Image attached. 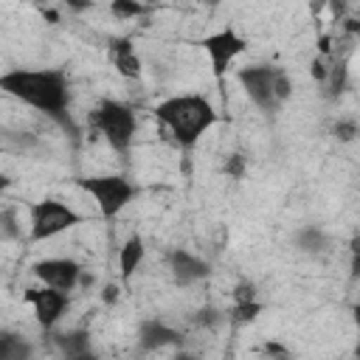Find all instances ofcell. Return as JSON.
I'll use <instances>...</instances> for the list:
<instances>
[{
    "mask_svg": "<svg viewBox=\"0 0 360 360\" xmlns=\"http://www.w3.org/2000/svg\"><path fill=\"white\" fill-rule=\"evenodd\" d=\"M0 90L48 115H59L68 104V84L59 70H11L0 76Z\"/></svg>",
    "mask_w": 360,
    "mask_h": 360,
    "instance_id": "6da1fadb",
    "label": "cell"
},
{
    "mask_svg": "<svg viewBox=\"0 0 360 360\" xmlns=\"http://www.w3.org/2000/svg\"><path fill=\"white\" fill-rule=\"evenodd\" d=\"M158 118L172 129L180 146H191L211 124H214V110L202 96H174L158 104Z\"/></svg>",
    "mask_w": 360,
    "mask_h": 360,
    "instance_id": "7a4b0ae2",
    "label": "cell"
},
{
    "mask_svg": "<svg viewBox=\"0 0 360 360\" xmlns=\"http://www.w3.org/2000/svg\"><path fill=\"white\" fill-rule=\"evenodd\" d=\"M239 82L245 87V93L253 98L256 107H262L264 112H273L287 96H290V79L270 65H256V68H245L239 70Z\"/></svg>",
    "mask_w": 360,
    "mask_h": 360,
    "instance_id": "3957f363",
    "label": "cell"
},
{
    "mask_svg": "<svg viewBox=\"0 0 360 360\" xmlns=\"http://www.w3.org/2000/svg\"><path fill=\"white\" fill-rule=\"evenodd\" d=\"M96 127L104 132V138L110 141L112 149L127 152L132 143V135H135V115L121 101H104L96 110Z\"/></svg>",
    "mask_w": 360,
    "mask_h": 360,
    "instance_id": "277c9868",
    "label": "cell"
},
{
    "mask_svg": "<svg viewBox=\"0 0 360 360\" xmlns=\"http://www.w3.org/2000/svg\"><path fill=\"white\" fill-rule=\"evenodd\" d=\"M82 188L96 197V202H98V208H101L104 217H115V214L132 200V194H135V188H132L124 177H118V174L84 177V180H82Z\"/></svg>",
    "mask_w": 360,
    "mask_h": 360,
    "instance_id": "5b68a950",
    "label": "cell"
},
{
    "mask_svg": "<svg viewBox=\"0 0 360 360\" xmlns=\"http://www.w3.org/2000/svg\"><path fill=\"white\" fill-rule=\"evenodd\" d=\"M79 222V214L56 200H42L31 208V239H48Z\"/></svg>",
    "mask_w": 360,
    "mask_h": 360,
    "instance_id": "8992f818",
    "label": "cell"
},
{
    "mask_svg": "<svg viewBox=\"0 0 360 360\" xmlns=\"http://www.w3.org/2000/svg\"><path fill=\"white\" fill-rule=\"evenodd\" d=\"M202 45H205V51L211 56V65H214V76L217 79H222V73L228 70V65L233 62V56H239L248 48L245 39L236 31H231V28H225V31H219L214 37H205Z\"/></svg>",
    "mask_w": 360,
    "mask_h": 360,
    "instance_id": "52a82bcc",
    "label": "cell"
},
{
    "mask_svg": "<svg viewBox=\"0 0 360 360\" xmlns=\"http://www.w3.org/2000/svg\"><path fill=\"white\" fill-rule=\"evenodd\" d=\"M25 301L34 307L37 321L42 326H51L62 315V309L68 304V295L62 290H56V287H45V290H28L25 292Z\"/></svg>",
    "mask_w": 360,
    "mask_h": 360,
    "instance_id": "ba28073f",
    "label": "cell"
},
{
    "mask_svg": "<svg viewBox=\"0 0 360 360\" xmlns=\"http://www.w3.org/2000/svg\"><path fill=\"white\" fill-rule=\"evenodd\" d=\"M34 273L48 284V287H56L62 292H68L76 281H79V264L70 262V259H48V262H39L34 267Z\"/></svg>",
    "mask_w": 360,
    "mask_h": 360,
    "instance_id": "9c48e42d",
    "label": "cell"
},
{
    "mask_svg": "<svg viewBox=\"0 0 360 360\" xmlns=\"http://www.w3.org/2000/svg\"><path fill=\"white\" fill-rule=\"evenodd\" d=\"M208 273V264L186 250H177L172 253V276L177 284H191V281H200L202 276Z\"/></svg>",
    "mask_w": 360,
    "mask_h": 360,
    "instance_id": "30bf717a",
    "label": "cell"
},
{
    "mask_svg": "<svg viewBox=\"0 0 360 360\" xmlns=\"http://www.w3.org/2000/svg\"><path fill=\"white\" fill-rule=\"evenodd\" d=\"M110 59L121 76H138L141 73V59L135 56V48L129 45V39H112L110 42Z\"/></svg>",
    "mask_w": 360,
    "mask_h": 360,
    "instance_id": "8fae6325",
    "label": "cell"
},
{
    "mask_svg": "<svg viewBox=\"0 0 360 360\" xmlns=\"http://www.w3.org/2000/svg\"><path fill=\"white\" fill-rule=\"evenodd\" d=\"M177 340H180V335H177L174 329L158 323V321H146V323L141 326V343H143L146 349H160V346L177 343Z\"/></svg>",
    "mask_w": 360,
    "mask_h": 360,
    "instance_id": "7c38bea8",
    "label": "cell"
},
{
    "mask_svg": "<svg viewBox=\"0 0 360 360\" xmlns=\"http://www.w3.org/2000/svg\"><path fill=\"white\" fill-rule=\"evenodd\" d=\"M141 259H143V242H141L138 236H132V239L121 248V276L129 278V276L135 273V267L141 264Z\"/></svg>",
    "mask_w": 360,
    "mask_h": 360,
    "instance_id": "4fadbf2b",
    "label": "cell"
},
{
    "mask_svg": "<svg viewBox=\"0 0 360 360\" xmlns=\"http://www.w3.org/2000/svg\"><path fill=\"white\" fill-rule=\"evenodd\" d=\"M31 354V346L17 335H0V360H22Z\"/></svg>",
    "mask_w": 360,
    "mask_h": 360,
    "instance_id": "5bb4252c",
    "label": "cell"
},
{
    "mask_svg": "<svg viewBox=\"0 0 360 360\" xmlns=\"http://www.w3.org/2000/svg\"><path fill=\"white\" fill-rule=\"evenodd\" d=\"M59 346L68 357H82L87 354V335L84 332H73V335H59Z\"/></svg>",
    "mask_w": 360,
    "mask_h": 360,
    "instance_id": "9a60e30c",
    "label": "cell"
},
{
    "mask_svg": "<svg viewBox=\"0 0 360 360\" xmlns=\"http://www.w3.org/2000/svg\"><path fill=\"white\" fill-rule=\"evenodd\" d=\"M259 312H262V307H259L256 301H239V304H236V309H233L231 315H233V321H236V323H248V321H253Z\"/></svg>",
    "mask_w": 360,
    "mask_h": 360,
    "instance_id": "2e32d148",
    "label": "cell"
},
{
    "mask_svg": "<svg viewBox=\"0 0 360 360\" xmlns=\"http://www.w3.org/2000/svg\"><path fill=\"white\" fill-rule=\"evenodd\" d=\"M141 11H143V6L135 3V0H112V14L115 17H135Z\"/></svg>",
    "mask_w": 360,
    "mask_h": 360,
    "instance_id": "e0dca14e",
    "label": "cell"
},
{
    "mask_svg": "<svg viewBox=\"0 0 360 360\" xmlns=\"http://www.w3.org/2000/svg\"><path fill=\"white\" fill-rule=\"evenodd\" d=\"M301 248L304 250H321L323 248V233L321 231H307L301 236Z\"/></svg>",
    "mask_w": 360,
    "mask_h": 360,
    "instance_id": "ac0fdd59",
    "label": "cell"
},
{
    "mask_svg": "<svg viewBox=\"0 0 360 360\" xmlns=\"http://www.w3.org/2000/svg\"><path fill=\"white\" fill-rule=\"evenodd\" d=\"M343 84H346V62L340 59V62L332 68V90H335V93H340V90H343Z\"/></svg>",
    "mask_w": 360,
    "mask_h": 360,
    "instance_id": "d6986e66",
    "label": "cell"
},
{
    "mask_svg": "<svg viewBox=\"0 0 360 360\" xmlns=\"http://www.w3.org/2000/svg\"><path fill=\"white\" fill-rule=\"evenodd\" d=\"M225 172L233 174V177H242V172H245V158H242V155H231V160L225 163Z\"/></svg>",
    "mask_w": 360,
    "mask_h": 360,
    "instance_id": "ffe728a7",
    "label": "cell"
},
{
    "mask_svg": "<svg viewBox=\"0 0 360 360\" xmlns=\"http://www.w3.org/2000/svg\"><path fill=\"white\" fill-rule=\"evenodd\" d=\"M335 132H338V138H343V141H352V138H354V132H357V127L349 121V124H338V127H335Z\"/></svg>",
    "mask_w": 360,
    "mask_h": 360,
    "instance_id": "44dd1931",
    "label": "cell"
},
{
    "mask_svg": "<svg viewBox=\"0 0 360 360\" xmlns=\"http://www.w3.org/2000/svg\"><path fill=\"white\" fill-rule=\"evenodd\" d=\"M233 295H236V304L239 301H253V284H239Z\"/></svg>",
    "mask_w": 360,
    "mask_h": 360,
    "instance_id": "7402d4cb",
    "label": "cell"
},
{
    "mask_svg": "<svg viewBox=\"0 0 360 360\" xmlns=\"http://www.w3.org/2000/svg\"><path fill=\"white\" fill-rule=\"evenodd\" d=\"M312 76H315V79H326V68H323V62H321V59H315V62H312Z\"/></svg>",
    "mask_w": 360,
    "mask_h": 360,
    "instance_id": "603a6c76",
    "label": "cell"
},
{
    "mask_svg": "<svg viewBox=\"0 0 360 360\" xmlns=\"http://www.w3.org/2000/svg\"><path fill=\"white\" fill-rule=\"evenodd\" d=\"M62 3H68L70 8H76V11H82V8H87L90 6V0H62Z\"/></svg>",
    "mask_w": 360,
    "mask_h": 360,
    "instance_id": "cb8c5ba5",
    "label": "cell"
},
{
    "mask_svg": "<svg viewBox=\"0 0 360 360\" xmlns=\"http://www.w3.org/2000/svg\"><path fill=\"white\" fill-rule=\"evenodd\" d=\"M264 354H284V349H278V346H267Z\"/></svg>",
    "mask_w": 360,
    "mask_h": 360,
    "instance_id": "d4e9b609",
    "label": "cell"
},
{
    "mask_svg": "<svg viewBox=\"0 0 360 360\" xmlns=\"http://www.w3.org/2000/svg\"><path fill=\"white\" fill-rule=\"evenodd\" d=\"M104 298L112 301V298H115V287H107V295H104Z\"/></svg>",
    "mask_w": 360,
    "mask_h": 360,
    "instance_id": "484cf974",
    "label": "cell"
},
{
    "mask_svg": "<svg viewBox=\"0 0 360 360\" xmlns=\"http://www.w3.org/2000/svg\"><path fill=\"white\" fill-rule=\"evenodd\" d=\"M6 186H8V177H3V174H0V191H3Z\"/></svg>",
    "mask_w": 360,
    "mask_h": 360,
    "instance_id": "4316f807",
    "label": "cell"
},
{
    "mask_svg": "<svg viewBox=\"0 0 360 360\" xmlns=\"http://www.w3.org/2000/svg\"><path fill=\"white\" fill-rule=\"evenodd\" d=\"M200 3H208V6H214V3H219V0H200Z\"/></svg>",
    "mask_w": 360,
    "mask_h": 360,
    "instance_id": "83f0119b",
    "label": "cell"
}]
</instances>
